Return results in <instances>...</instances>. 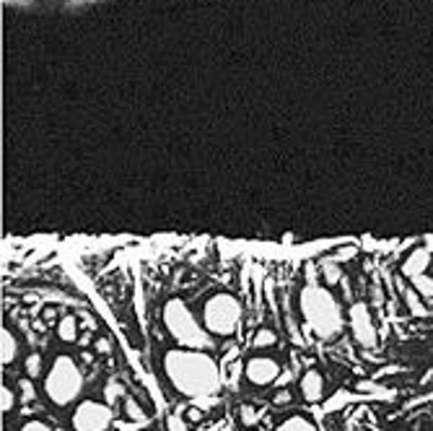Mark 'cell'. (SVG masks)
I'll return each instance as SVG.
<instances>
[{
    "instance_id": "obj_9",
    "label": "cell",
    "mask_w": 433,
    "mask_h": 431,
    "mask_svg": "<svg viewBox=\"0 0 433 431\" xmlns=\"http://www.w3.org/2000/svg\"><path fill=\"white\" fill-rule=\"evenodd\" d=\"M301 395H304L306 403H319V400H322L324 397L322 371H317V369L304 371V377H301Z\"/></svg>"
},
{
    "instance_id": "obj_8",
    "label": "cell",
    "mask_w": 433,
    "mask_h": 431,
    "mask_svg": "<svg viewBox=\"0 0 433 431\" xmlns=\"http://www.w3.org/2000/svg\"><path fill=\"white\" fill-rule=\"evenodd\" d=\"M278 374H281V366H278V362L270 359V356H257V359H249V362L244 364L246 382H252L257 387H265V385L275 382Z\"/></svg>"
},
{
    "instance_id": "obj_21",
    "label": "cell",
    "mask_w": 433,
    "mask_h": 431,
    "mask_svg": "<svg viewBox=\"0 0 433 431\" xmlns=\"http://www.w3.org/2000/svg\"><path fill=\"white\" fill-rule=\"evenodd\" d=\"M0 406H3V413L13 411V406H16V392L11 387H3V392H0Z\"/></svg>"
},
{
    "instance_id": "obj_5",
    "label": "cell",
    "mask_w": 433,
    "mask_h": 431,
    "mask_svg": "<svg viewBox=\"0 0 433 431\" xmlns=\"http://www.w3.org/2000/svg\"><path fill=\"white\" fill-rule=\"evenodd\" d=\"M205 330L218 338H229L239 330L241 322V304L231 293H213L203 307Z\"/></svg>"
},
{
    "instance_id": "obj_19",
    "label": "cell",
    "mask_w": 433,
    "mask_h": 431,
    "mask_svg": "<svg viewBox=\"0 0 433 431\" xmlns=\"http://www.w3.org/2000/svg\"><path fill=\"white\" fill-rule=\"evenodd\" d=\"M322 273H324V278H327V284H338L340 278H342V273H340V267H338V263L335 260H327L322 265Z\"/></svg>"
},
{
    "instance_id": "obj_26",
    "label": "cell",
    "mask_w": 433,
    "mask_h": 431,
    "mask_svg": "<svg viewBox=\"0 0 433 431\" xmlns=\"http://www.w3.org/2000/svg\"><path fill=\"white\" fill-rule=\"evenodd\" d=\"M291 403V392H286V390H283V392H278V395H275V406H288Z\"/></svg>"
},
{
    "instance_id": "obj_14",
    "label": "cell",
    "mask_w": 433,
    "mask_h": 431,
    "mask_svg": "<svg viewBox=\"0 0 433 431\" xmlns=\"http://www.w3.org/2000/svg\"><path fill=\"white\" fill-rule=\"evenodd\" d=\"M413 289L420 293V299H433V278H428L425 273L413 278Z\"/></svg>"
},
{
    "instance_id": "obj_25",
    "label": "cell",
    "mask_w": 433,
    "mask_h": 431,
    "mask_svg": "<svg viewBox=\"0 0 433 431\" xmlns=\"http://www.w3.org/2000/svg\"><path fill=\"white\" fill-rule=\"evenodd\" d=\"M200 418H203V411H200V408H187V421L197 423Z\"/></svg>"
},
{
    "instance_id": "obj_1",
    "label": "cell",
    "mask_w": 433,
    "mask_h": 431,
    "mask_svg": "<svg viewBox=\"0 0 433 431\" xmlns=\"http://www.w3.org/2000/svg\"><path fill=\"white\" fill-rule=\"evenodd\" d=\"M164 371L171 387L185 397H208L221 387V374L215 362L205 351H195V348L169 351L164 356Z\"/></svg>"
},
{
    "instance_id": "obj_23",
    "label": "cell",
    "mask_w": 433,
    "mask_h": 431,
    "mask_svg": "<svg viewBox=\"0 0 433 431\" xmlns=\"http://www.w3.org/2000/svg\"><path fill=\"white\" fill-rule=\"evenodd\" d=\"M257 421V411L252 406H241V423L244 426H255Z\"/></svg>"
},
{
    "instance_id": "obj_16",
    "label": "cell",
    "mask_w": 433,
    "mask_h": 431,
    "mask_svg": "<svg viewBox=\"0 0 433 431\" xmlns=\"http://www.w3.org/2000/svg\"><path fill=\"white\" fill-rule=\"evenodd\" d=\"M125 395V387H122V382L119 380H112L109 385H107V387H104V400H107V403H117L119 397Z\"/></svg>"
},
{
    "instance_id": "obj_22",
    "label": "cell",
    "mask_w": 433,
    "mask_h": 431,
    "mask_svg": "<svg viewBox=\"0 0 433 431\" xmlns=\"http://www.w3.org/2000/svg\"><path fill=\"white\" fill-rule=\"evenodd\" d=\"M350 258H356V247H353V244H348V247H340V250L332 255L335 263H348Z\"/></svg>"
},
{
    "instance_id": "obj_11",
    "label": "cell",
    "mask_w": 433,
    "mask_h": 431,
    "mask_svg": "<svg viewBox=\"0 0 433 431\" xmlns=\"http://www.w3.org/2000/svg\"><path fill=\"white\" fill-rule=\"evenodd\" d=\"M16 356H18L16 336H13L8 328H3V333H0V362L8 366V364L16 362Z\"/></svg>"
},
{
    "instance_id": "obj_12",
    "label": "cell",
    "mask_w": 433,
    "mask_h": 431,
    "mask_svg": "<svg viewBox=\"0 0 433 431\" xmlns=\"http://www.w3.org/2000/svg\"><path fill=\"white\" fill-rule=\"evenodd\" d=\"M58 338L62 343H78V319L76 317H62L58 322Z\"/></svg>"
},
{
    "instance_id": "obj_27",
    "label": "cell",
    "mask_w": 433,
    "mask_h": 431,
    "mask_svg": "<svg viewBox=\"0 0 433 431\" xmlns=\"http://www.w3.org/2000/svg\"><path fill=\"white\" fill-rule=\"evenodd\" d=\"M42 317H44V322H52V319L58 317V310H55V307H47V310L42 312Z\"/></svg>"
},
{
    "instance_id": "obj_18",
    "label": "cell",
    "mask_w": 433,
    "mask_h": 431,
    "mask_svg": "<svg viewBox=\"0 0 433 431\" xmlns=\"http://www.w3.org/2000/svg\"><path fill=\"white\" fill-rule=\"evenodd\" d=\"M24 364H26V374H29V377H39V374H42V356L39 354H29Z\"/></svg>"
},
{
    "instance_id": "obj_28",
    "label": "cell",
    "mask_w": 433,
    "mask_h": 431,
    "mask_svg": "<svg viewBox=\"0 0 433 431\" xmlns=\"http://www.w3.org/2000/svg\"><path fill=\"white\" fill-rule=\"evenodd\" d=\"M96 351H102V354H107V351H109V343H107L104 338H99V340H96Z\"/></svg>"
},
{
    "instance_id": "obj_3",
    "label": "cell",
    "mask_w": 433,
    "mask_h": 431,
    "mask_svg": "<svg viewBox=\"0 0 433 431\" xmlns=\"http://www.w3.org/2000/svg\"><path fill=\"white\" fill-rule=\"evenodd\" d=\"M84 390V374L78 369L73 356H58L52 362L47 377H44V395L50 397L55 406L65 408L76 403Z\"/></svg>"
},
{
    "instance_id": "obj_15",
    "label": "cell",
    "mask_w": 433,
    "mask_h": 431,
    "mask_svg": "<svg viewBox=\"0 0 433 431\" xmlns=\"http://www.w3.org/2000/svg\"><path fill=\"white\" fill-rule=\"evenodd\" d=\"M275 340H278V338H275V333H272V330H267V328L257 330L255 336H252V345H255V348H272V345H275Z\"/></svg>"
},
{
    "instance_id": "obj_24",
    "label": "cell",
    "mask_w": 433,
    "mask_h": 431,
    "mask_svg": "<svg viewBox=\"0 0 433 431\" xmlns=\"http://www.w3.org/2000/svg\"><path fill=\"white\" fill-rule=\"evenodd\" d=\"M21 431H52V426H47L44 421H26Z\"/></svg>"
},
{
    "instance_id": "obj_13",
    "label": "cell",
    "mask_w": 433,
    "mask_h": 431,
    "mask_svg": "<svg viewBox=\"0 0 433 431\" xmlns=\"http://www.w3.org/2000/svg\"><path fill=\"white\" fill-rule=\"evenodd\" d=\"M275 431H317V426L306 416H291Z\"/></svg>"
},
{
    "instance_id": "obj_17",
    "label": "cell",
    "mask_w": 433,
    "mask_h": 431,
    "mask_svg": "<svg viewBox=\"0 0 433 431\" xmlns=\"http://www.w3.org/2000/svg\"><path fill=\"white\" fill-rule=\"evenodd\" d=\"M125 416L130 421H145L143 408L138 406V400H133V397H125Z\"/></svg>"
},
{
    "instance_id": "obj_4",
    "label": "cell",
    "mask_w": 433,
    "mask_h": 431,
    "mask_svg": "<svg viewBox=\"0 0 433 431\" xmlns=\"http://www.w3.org/2000/svg\"><path fill=\"white\" fill-rule=\"evenodd\" d=\"M164 325L171 333V338L185 348H195V351L211 348L213 340L208 336V330H203V325L192 317V312L187 310V304L182 299H171V302L164 304Z\"/></svg>"
},
{
    "instance_id": "obj_7",
    "label": "cell",
    "mask_w": 433,
    "mask_h": 431,
    "mask_svg": "<svg viewBox=\"0 0 433 431\" xmlns=\"http://www.w3.org/2000/svg\"><path fill=\"white\" fill-rule=\"evenodd\" d=\"M350 328H353V338L358 340V345L364 348H374L376 345V328H374V319H371V312L366 307L364 302H358L350 307Z\"/></svg>"
},
{
    "instance_id": "obj_2",
    "label": "cell",
    "mask_w": 433,
    "mask_h": 431,
    "mask_svg": "<svg viewBox=\"0 0 433 431\" xmlns=\"http://www.w3.org/2000/svg\"><path fill=\"white\" fill-rule=\"evenodd\" d=\"M298 310H301L306 325L312 328L314 336L330 340V338L342 333L345 319H342L338 299L327 289H322V286L317 284L304 286L301 293H298Z\"/></svg>"
},
{
    "instance_id": "obj_6",
    "label": "cell",
    "mask_w": 433,
    "mask_h": 431,
    "mask_svg": "<svg viewBox=\"0 0 433 431\" xmlns=\"http://www.w3.org/2000/svg\"><path fill=\"white\" fill-rule=\"evenodd\" d=\"M70 426L73 431H107L112 426V406L86 400L73 411Z\"/></svg>"
},
{
    "instance_id": "obj_10",
    "label": "cell",
    "mask_w": 433,
    "mask_h": 431,
    "mask_svg": "<svg viewBox=\"0 0 433 431\" xmlns=\"http://www.w3.org/2000/svg\"><path fill=\"white\" fill-rule=\"evenodd\" d=\"M428 265H431V250H428V247H418V250L410 252V258L405 260L402 273L408 278L423 276L425 270H428Z\"/></svg>"
},
{
    "instance_id": "obj_20",
    "label": "cell",
    "mask_w": 433,
    "mask_h": 431,
    "mask_svg": "<svg viewBox=\"0 0 433 431\" xmlns=\"http://www.w3.org/2000/svg\"><path fill=\"white\" fill-rule=\"evenodd\" d=\"M418 296H420V293L415 291V289H408V291H405V304H408L410 307V312H413V314H423V304L418 302Z\"/></svg>"
}]
</instances>
